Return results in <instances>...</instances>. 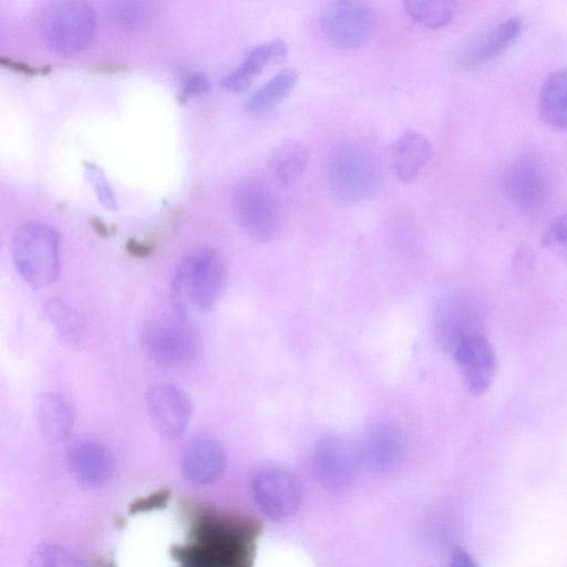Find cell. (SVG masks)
Returning a JSON list of instances; mask_svg holds the SVG:
<instances>
[{"label": "cell", "instance_id": "cell-15", "mask_svg": "<svg viewBox=\"0 0 567 567\" xmlns=\"http://www.w3.org/2000/svg\"><path fill=\"white\" fill-rule=\"evenodd\" d=\"M227 465L223 443L208 435L189 441L182 453L181 468L184 477L195 485H207L218 480Z\"/></svg>", "mask_w": 567, "mask_h": 567}, {"label": "cell", "instance_id": "cell-8", "mask_svg": "<svg viewBox=\"0 0 567 567\" xmlns=\"http://www.w3.org/2000/svg\"><path fill=\"white\" fill-rule=\"evenodd\" d=\"M251 491L260 509L272 519L292 515L302 501V486L298 477L276 465H266L255 472Z\"/></svg>", "mask_w": 567, "mask_h": 567}, {"label": "cell", "instance_id": "cell-11", "mask_svg": "<svg viewBox=\"0 0 567 567\" xmlns=\"http://www.w3.org/2000/svg\"><path fill=\"white\" fill-rule=\"evenodd\" d=\"M148 416L156 431L166 439L183 435L192 416V401L188 394L173 383H158L145 395Z\"/></svg>", "mask_w": 567, "mask_h": 567}, {"label": "cell", "instance_id": "cell-13", "mask_svg": "<svg viewBox=\"0 0 567 567\" xmlns=\"http://www.w3.org/2000/svg\"><path fill=\"white\" fill-rule=\"evenodd\" d=\"M468 391L475 395L485 393L492 385L497 370V361L489 341L482 334H474L452 353Z\"/></svg>", "mask_w": 567, "mask_h": 567}, {"label": "cell", "instance_id": "cell-19", "mask_svg": "<svg viewBox=\"0 0 567 567\" xmlns=\"http://www.w3.org/2000/svg\"><path fill=\"white\" fill-rule=\"evenodd\" d=\"M34 415L41 436L51 444L63 441L71 432L73 415L68 401L53 392L38 395Z\"/></svg>", "mask_w": 567, "mask_h": 567}, {"label": "cell", "instance_id": "cell-17", "mask_svg": "<svg viewBox=\"0 0 567 567\" xmlns=\"http://www.w3.org/2000/svg\"><path fill=\"white\" fill-rule=\"evenodd\" d=\"M520 31L518 17L503 20L464 49L458 60L460 65L473 69L497 58L515 42Z\"/></svg>", "mask_w": 567, "mask_h": 567}, {"label": "cell", "instance_id": "cell-25", "mask_svg": "<svg viewBox=\"0 0 567 567\" xmlns=\"http://www.w3.org/2000/svg\"><path fill=\"white\" fill-rule=\"evenodd\" d=\"M404 8L413 21L433 30L447 25L455 13V4L451 1L409 0Z\"/></svg>", "mask_w": 567, "mask_h": 567}, {"label": "cell", "instance_id": "cell-32", "mask_svg": "<svg viewBox=\"0 0 567 567\" xmlns=\"http://www.w3.org/2000/svg\"><path fill=\"white\" fill-rule=\"evenodd\" d=\"M126 250L136 257H146L151 255L154 250V244L152 243H142L134 238H131L126 243Z\"/></svg>", "mask_w": 567, "mask_h": 567}, {"label": "cell", "instance_id": "cell-10", "mask_svg": "<svg viewBox=\"0 0 567 567\" xmlns=\"http://www.w3.org/2000/svg\"><path fill=\"white\" fill-rule=\"evenodd\" d=\"M361 465L360 444L348 436L328 435L313 452L315 475L328 488H342L351 484Z\"/></svg>", "mask_w": 567, "mask_h": 567}, {"label": "cell", "instance_id": "cell-9", "mask_svg": "<svg viewBox=\"0 0 567 567\" xmlns=\"http://www.w3.org/2000/svg\"><path fill=\"white\" fill-rule=\"evenodd\" d=\"M502 186L516 208L535 213L546 205L549 197L548 171L539 158L524 155L506 167Z\"/></svg>", "mask_w": 567, "mask_h": 567}, {"label": "cell", "instance_id": "cell-27", "mask_svg": "<svg viewBox=\"0 0 567 567\" xmlns=\"http://www.w3.org/2000/svg\"><path fill=\"white\" fill-rule=\"evenodd\" d=\"M84 174L87 182L91 184L96 197L101 204L107 209L117 208L116 195L106 178L104 172L94 163H83Z\"/></svg>", "mask_w": 567, "mask_h": 567}, {"label": "cell", "instance_id": "cell-20", "mask_svg": "<svg viewBox=\"0 0 567 567\" xmlns=\"http://www.w3.org/2000/svg\"><path fill=\"white\" fill-rule=\"evenodd\" d=\"M432 156L430 141L420 132L406 130L398 137L393 150V167L403 182L414 179Z\"/></svg>", "mask_w": 567, "mask_h": 567}, {"label": "cell", "instance_id": "cell-22", "mask_svg": "<svg viewBox=\"0 0 567 567\" xmlns=\"http://www.w3.org/2000/svg\"><path fill=\"white\" fill-rule=\"evenodd\" d=\"M308 162V151L298 141L288 140L271 152L268 165L275 181L284 187L300 177Z\"/></svg>", "mask_w": 567, "mask_h": 567}, {"label": "cell", "instance_id": "cell-26", "mask_svg": "<svg viewBox=\"0 0 567 567\" xmlns=\"http://www.w3.org/2000/svg\"><path fill=\"white\" fill-rule=\"evenodd\" d=\"M153 6L147 1L120 0L109 3L106 12L117 28L134 31L147 25L153 17Z\"/></svg>", "mask_w": 567, "mask_h": 567}, {"label": "cell", "instance_id": "cell-33", "mask_svg": "<svg viewBox=\"0 0 567 567\" xmlns=\"http://www.w3.org/2000/svg\"><path fill=\"white\" fill-rule=\"evenodd\" d=\"M450 567H477V565L467 551L456 549L452 555Z\"/></svg>", "mask_w": 567, "mask_h": 567}, {"label": "cell", "instance_id": "cell-23", "mask_svg": "<svg viewBox=\"0 0 567 567\" xmlns=\"http://www.w3.org/2000/svg\"><path fill=\"white\" fill-rule=\"evenodd\" d=\"M298 81V72L295 69H284L248 99L246 109L252 114L265 113L281 103L293 90Z\"/></svg>", "mask_w": 567, "mask_h": 567}, {"label": "cell", "instance_id": "cell-12", "mask_svg": "<svg viewBox=\"0 0 567 567\" xmlns=\"http://www.w3.org/2000/svg\"><path fill=\"white\" fill-rule=\"evenodd\" d=\"M434 328L441 347L453 353L465 339L481 333V311L465 296L449 297L437 307Z\"/></svg>", "mask_w": 567, "mask_h": 567}, {"label": "cell", "instance_id": "cell-4", "mask_svg": "<svg viewBox=\"0 0 567 567\" xmlns=\"http://www.w3.org/2000/svg\"><path fill=\"white\" fill-rule=\"evenodd\" d=\"M43 41L61 54H74L93 40L96 19L92 6L84 1H54L40 14Z\"/></svg>", "mask_w": 567, "mask_h": 567}, {"label": "cell", "instance_id": "cell-1", "mask_svg": "<svg viewBox=\"0 0 567 567\" xmlns=\"http://www.w3.org/2000/svg\"><path fill=\"white\" fill-rule=\"evenodd\" d=\"M227 270L218 251L197 247L178 264L172 284L174 306L182 320L208 313L220 298Z\"/></svg>", "mask_w": 567, "mask_h": 567}, {"label": "cell", "instance_id": "cell-6", "mask_svg": "<svg viewBox=\"0 0 567 567\" xmlns=\"http://www.w3.org/2000/svg\"><path fill=\"white\" fill-rule=\"evenodd\" d=\"M320 28L324 38L341 50H355L364 45L373 34V10L360 1H336L321 12Z\"/></svg>", "mask_w": 567, "mask_h": 567}, {"label": "cell", "instance_id": "cell-31", "mask_svg": "<svg viewBox=\"0 0 567 567\" xmlns=\"http://www.w3.org/2000/svg\"><path fill=\"white\" fill-rule=\"evenodd\" d=\"M0 63L3 66H7L8 69H11L22 74L34 75L38 73V69L33 65L22 61L13 60L11 58L0 56Z\"/></svg>", "mask_w": 567, "mask_h": 567}, {"label": "cell", "instance_id": "cell-7", "mask_svg": "<svg viewBox=\"0 0 567 567\" xmlns=\"http://www.w3.org/2000/svg\"><path fill=\"white\" fill-rule=\"evenodd\" d=\"M144 352L156 364L164 368H178L193 360L197 341L185 320H155L141 332Z\"/></svg>", "mask_w": 567, "mask_h": 567}, {"label": "cell", "instance_id": "cell-30", "mask_svg": "<svg viewBox=\"0 0 567 567\" xmlns=\"http://www.w3.org/2000/svg\"><path fill=\"white\" fill-rule=\"evenodd\" d=\"M208 89V78L199 71H194L184 78L182 95L183 97L196 96L207 92Z\"/></svg>", "mask_w": 567, "mask_h": 567}, {"label": "cell", "instance_id": "cell-34", "mask_svg": "<svg viewBox=\"0 0 567 567\" xmlns=\"http://www.w3.org/2000/svg\"><path fill=\"white\" fill-rule=\"evenodd\" d=\"M92 225L94 227V229L102 236H109L110 235V230L109 228L106 227V225L100 219V218H94L92 219Z\"/></svg>", "mask_w": 567, "mask_h": 567}, {"label": "cell", "instance_id": "cell-18", "mask_svg": "<svg viewBox=\"0 0 567 567\" xmlns=\"http://www.w3.org/2000/svg\"><path fill=\"white\" fill-rule=\"evenodd\" d=\"M284 41L272 40L254 47L243 62L221 80V86L229 92H241L271 62H279L287 55Z\"/></svg>", "mask_w": 567, "mask_h": 567}, {"label": "cell", "instance_id": "cell-14", "mask_svg": "<svg viewBox=\"0 0 567 567\" xmlns=\"http://www.w3.org/2000/svg\"><path fill=\"white\" fill-rule=\"evenodd\" d=\"M359 444L362 464L379 474L396 470L406 453V441L402 431L390 423L372 425Z\"/></svg>", "mask_w": 567, "mask_h": 567}, {"label": "cell", "instance_id": "cell-24", "mask_svg": "<svg viewBox=\"0 0 567 567\" xmlns=\"http://www.w3.org/2000/svg\"><path fill=\"white\" fill-rule=\"evenodd\" d=\"M43 313L61 341L69 346L80 344L84 338V322L73 307L53 298L43 303Z\"/></svg>", "mask_w": 567, "mask_h": 567}, {"label": "cell", "instance_id": "cell-2", "mask_svg": "<svg viewBox=\"0 0 567 567\" xmlns=\"http://www.w3.org/2000/svg\"><path fill=\"white\" fill-rule=\"evenodd\" d=\"M381 161L375 150L359 140L340 142L327 162L328 184L346 202H361L372 196L381 182Z\"/></svg>", "mask_w": 567, "mask_h": 567}, {"label": "cell", "instance_id": "cell-29", "mask_svg": "<svg viewBox=\"0 0 567 567\" xmlns=\"http://www.w3.org/2000/svg\"><path fill=\"white\" fill-rule=\"evenodd\" d=\"M35 561L37 567H84L70 551L54 545L40 548Z\"/></svg>", "mask_w": 567, "mask_h": 567}, {"label": "cell", "instance_id": "cell-28", "mask_svg": "<svg viewBox=\"0 0 567 567\" xmlns=\"http://www.w3.org/2000/svg\"><path fill=\"white\" fill-rule=\"evenodd\" d=\"M544 245L567 265V214L550 224L544 236Z\"/></svg>", "mask_w": 567, "mask_h": 567}, {"label": "cell", "instance_id": "cell-5", "mask_svg": "<svg viewBox=\"0 0 567 567\" xmlns=\"http://www.w3.org/2000/svg\"><path fill=\"white\" fill-rule=\"evenodd\" d=\"M231 208L239 227L255 240L268 241L281 228L280 203L274 190L261 181L239 183L231 196Z\"/></svg>", "mask_w": 567, "mask_h": 567}, {"label": "cell", "instance_id": "cell-3", "mask_svg": "<svg viewBox=\"0 0 567 567\" xmlns=\"http://www.w3.org/2000/svg\"><path fill=\"white\" fill-rule=\"evenodd\" d=\"M60 237L43 223L32 221L17 229L11 245L12 260L21 278L32 287H45L60 274Z\"/></svg>", "mask_w": 567, "mask_h": 567}, {"label": "cell", "instance_id": "cell-16", "mask_svg": "<svg viewBox=\"0 0 567 567\" xmlns=\"http://www.w3.org/2000/svg\"><path fill=\"white\" fill-rule=\"evenodd\" d=\"M72 476L83 486L97 488L106 485L115 472V460L101 442L85 440L75 443L68 453Z\"/></svg>", "mask_w": 567, "mask_h": 567}, {"label": "cell", "instance_id": "cell-21", "mask_svg": "<svg viewBox=\"0 0 567 567\" xmlns=\"http://www.w3.org/2000/svg\"><path fill=\"white\" fill-rule=\"evenodd\" d=\"M538 109L547 125L567 128V69L556 70L545 79L539 91Z\"/></svg>", "mask_w": 567, "mask_h": 567}]
</instances>
